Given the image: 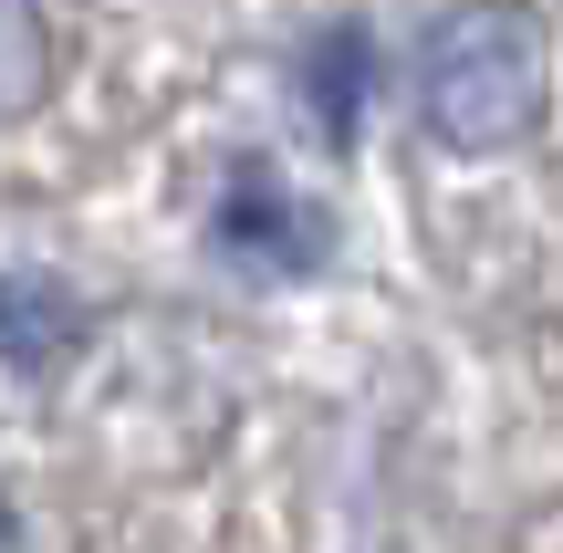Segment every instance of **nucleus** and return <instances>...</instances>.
Instances as JSON below:
<instances>
[{
  "instance_id": "1",
  "label": "nucleus",
  "mask_w": 563,
  "mask_h": 553,
  "mask_svg": "<svg viewBox=\"0 0 563 553\" xmlns=\"http://www.w3.org/2000/svg\"><path fill=\"white\" fill-rule=\"evenodd\" d=\"M553 95V42L522 0H460L418 42V125L449 157H501L543 125Z\"/></svg>"
},
{
  "instance_id": "2",
  "label": "nucleus",
  "mask_w": 563,
  "mask_h": 553,
  "mask_svg": "<svg viewBox=\"0 0 563 553\" xmlns=\"http://www.w3.org/2000/svg\"><path fill=\"white\" fill-rule=\"evenodd\" d=\"M323 209L302 199L282 167H230L220 188V220H209V251H220L230 272H262V283H302V272L323 262Z\"/></svg>"
},
{
  "instance_id": "3",
  "label": "nucleus",
  "mask_w": 563,
  "mask_h": 553,
  "mask_svg": "<svg viewBox=\"0 0 563 553\" xmlns=\"http://www.w3.org/2000/svg\"><path fill=\"white\" fill-rule=\"evenodd\" d=\"M84 334V303L53 283V272H0V366L21 376H53Z\"/></svg>"
},
{
  "instance_id": "4",
  "label": "nucleus",
  "mask_w": 563,
  "mask_h": 553,
  "mask_svg": "<svg viewBox=\"0 0 563 553\" xmlns=\"http://www.w3.org/2000/svg\"><path fill=\"white\" fill-rule=\"evenodd\" d=\"M365 84H376V42L355 32V21H334V32L302 53V104H313V125L323 136H355V115H365Z\"/></svg>"
},
{
  "instance_id": "5",
  "label": "nucleus",
  "mask_w": 563,
  "mask_h": 553,
  "mask_svg": "<svg viewBox=\"0 0 563 553\" xmlns=\"http://www.w3.org/2000/svg\"><path fill=\"white\" fill-rule=\"evenodd\" d=\"M53 95V21L42 0H0V125H21Z\"/></svg>"
},
{
  "instance_id": "6",
  "label": "nucleus",
  "mask_w": 563,
  "mask_h": 553,
  "mask_svg": "<svg viewBox=\"0 0 563 553\" xmlns=\"http://www.w3.org/2000/svg\"><path fill=\"white\" fill-rule=\"evenodd\" d=\"M0 553H21V512H11V491H0Z\"/></svg>"
}]
</instances>
